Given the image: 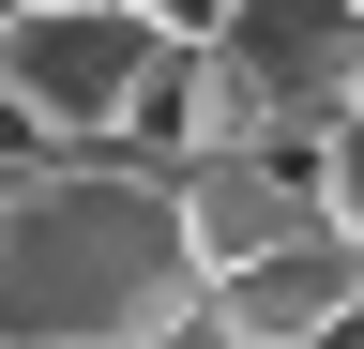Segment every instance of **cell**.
<instances>
[{"label":"cell","mask_w":364,"mask_h":349,"mask_svg":"<svg viewBox=\"0 0 364 349\" xmlns=\"http://www.w3.org/2000/svg\"><path fill=\"white\" fill-rule=\"evenodd\" d=\"M198 243L152 167L91 152V167H31L0 198V349H152L198 319Z\"/></svg>","instance_id":"obj_1"},{"label":"cell","mask_w":364,"mask_h":349,"mask_svg":"<svg viewBox=\"0 0 364 349\" xmlns=\"http://www.w3.org/2000/svg\"><path fill=\"white\" fill-rule=\"evenodd\" d=\"M152 61H167V31H136L122 0H61V16L0 31V92H16V122L46 137V167L122 152V122H136V92H152Z\"/></svg>","instance_id":"obj_2"},{"label":"cell","mask_w":364,"mask_h":349,"mask_svg":"<svg viewBox=\"0 0 364 349\" xmlns=\"http://www.w3.org/2000/svg\"><path fill=\"white\" fill-rule=\"evenodd\" d=\"M213 46H228V76L258 92L273 152H318V137L364 107V16H349V0H228Z\"/></svg>","instance_id":"obj_3"},{"label":"cell","mask_w":364,"mask_h":349,"mask_svg":"<svg viewBox=\"0 0 364 349\" xmlns=\"http://www.w3.org/2000/svg\"><path fill=\"white\" fill-rule=\"evenodd\" d=\"M167 198H182V243H198V289L318 243V152H213V167H182Z\"/></svg>","instance_id":"obj_4"},{"label":"cell","mask_w":364,"mask_h":349,"mask_svg":"<svg viewBox=\"0 0 364 349\" xmlns=\"http://www.w3.org/2000/svg\"><path fill=\"white\" fill-rule=\"evenodd\" d=\"M213 319L243 334V349H318L334 319H364V258L318 228V243H289V258H258V274H228Z\"/></svg>","instance_id":"obj_5"},{"label":"cell","mask_w":364,"mask_h":349,"mask_svg":"<svg viewBox=\"0 0 364 349\" xmlns=\"http://www.w3.org/2000/svg\"><path fill=\"white\" fill-rule=\"evenodd\" d=\"M318 228H334V243L364 258V107L334 122V137H318Z\"/></svg>","instance_id":"obj_6"},{"label":"cell","mask_w":364,"mask_h":349,"mask_svg":"<svg viewBox=\"0 0 364 349\" xmlns=\"http://www.w3.org/2000/svg\"><path fill=\"white\" fill-rule=\"evenodd\" d=\"M122 16H136V31H167V46H213V31H228V0H122Z\"/></svg>","instance_id":"obj_7"},{"label":"cell","mask_w":364,"mask_h":349,"mask_svg":"<svg viewBox=\"0 0 364 349\" xmlns=\"http://www.w3.org/2000/svg\"><path fill=\"white\" fill-rule=\"evenodd\" d=\"M152 349H243V334H228L213 304H198V319H182V334H152Z\"/></svg>","instance_id":"obj_8"},{"label":"cell","mask_w":364,"mask_h":349,"mask_svg":"<svg viewBox=\"0 0 364 349\" xmlns=\"http://www.w3.org/2000/svg\"><path fill=\"white\" fill-rule=\"evenodd\" d=\"M349 16H364V0H349Z\"/></svg>","instance_id":"obj_9"}]
</instances>
